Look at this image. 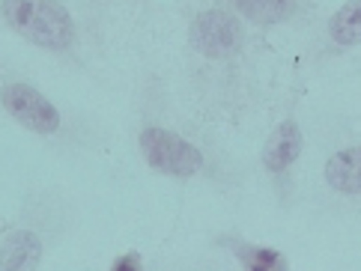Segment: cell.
I'll list each match as a JSON object with an SVG mask.
<instances>
[{"mask_svg": "<svg viewBox=\"0 0 361 271\" xmlns=\"http://www.w3.org/2000/svg\"><path fill=\"white\" fill-rule=\"evenodd\" d=\"M137 146H140L144 161L164 176L188 179L203 170V152L183 134L171 132V128L147 125L137 137Z\"/></svg>", "mask_w": 361, "mask_h": 271, "instance_id": "cell-2", "label": "cell"}, {"mask_svg": "<svg viewBox=\"0 0 361 271\" xmlns=\"http://www.w3.org/2000/svg\"><path fill=\"white\" fill-rule=\"evenodd\" d=\"M114 271H140V256L137 253H126L114 263Z\"/></svg>", "mask_w": 361, "mask_h": 271, "instance_id": "cell-11", "label": "cell"}, {"mask_svg": "<svg viewBox=\"0 0 361 271\" xmlns=\"http://www.w3.org/2000/svg\"><path fill=\"white\" fill-rule=\"evenodd\" d=\"M236 9L239 15H245L254 24H278L293 15L295 4H290V0H239Z\"/></svg>", "mask_w": 361, "mask_h": 271, "instance_id": "cell-10", "label": "cell"}, {"mask_svg": "<svg viewBox=\"0 0 361 271\" xmlns=\"http://www.w3.org/2000/svg\"><path fill=\"white\" fill-rule=\"evenodd\" d=\"M45 241L36 229H12L0 244V271H36L42 263Z\"/></svg>", "mask_w": 361, "mask_h": 271, "instance_id": "cell-7", "label": "cell"}, {"mask_svg": "<svg viewBox=\"0 0 361 271\" xmlns=\"http://www.w3.org/2000/svg\"><path fill=\"white\" fill-rule=\"evenodd\" d=\"M329 42L334 48H353L361 45V4L341 6L334 15L329 18Z\"/></svg>", "mask_w": 361, "mask_h": 271, "instance_id": "cell-9", "label": "cell"}, {"mask_svg": "<svg viewBox=\"0 0 361 271\" xmlns=\"http://www.w3.org/2000/svg\"><path fill=\"white\" fill-rule=\"evenodd\" d=\"M0 105L6 108L12 120L36 134H57L60 132V111L30 84H24V81L6 84L4 93H0Z\"/></svg>", "mask_w": 361, "mask_h": 271, "instance_id": "cell-3", "label": "cell"}, {"mask_svg": "<svg viewBox=\"0 0 361 271\" xmlns=\"http://www.w3.org/2000/svg\"><path fill=\"white\" fill-rule=\"evenodd\" d=\"M191 45L206 57H230L245 45V30L236 15L224 9H206L191 21Z\"/></svg>", "mask_w": 361, "mask_h": 271, "instance_id": "cell-4", "label": "cell"}, {"mask_svg": "<svg viewBox=\"0 0 361 271\" xmlns=\"http://www.w3.org/2000/svg\"><path fill=\"white\" fill-rule=\"evenodd\" d=\"M305 146V137H302V128L295 120H283L272 134H269L266 146H263V167L272 176H287L290 167L299 161Z\"/></svg>", "mask_w": 361, "mask_h": 271, "instance_id": "cell-6", "label": "cell"}, {"mask_svg": "<svg viewBox=\"0 0 361 271\" xmlns=\"http://www.w3.org/2000/svg\"><path fill=\"white\" fill-rule=\"evenodd\" d=\"M224 244L236 253V260L248 271H290L287 256L272 248H260V244H251L242 239H224Z\"/></svg>", "mask_w": 361, "mask_h": 271, "instance_id": "cell-8", "label": "cell"}, {"mask_svg": "<svg viewBox=\"0 0 361 271\" xmlns=\"http://www.w3.org/2000/svg\"><path fill=\"white\" fill-rule=\"evenodd\" d=\"M322 179L338 197L361 200V144L331 152L326 167H322Z\"/></svg>", "mask_w": 361, "mask_h": 271, "instance_id": "cell-5", "label": "cell"}, {"mask_svg": "<svg viewBox=\"0 0 361 271\" xmlns=\"http://www.w3.org/2000/svg\"><path fill=\"white\" fill-rule=\"evenodd\" d=\"M6 24L16 33H21L27 42L48 48V51H66L75 45V21L60 4H45V0H6L4 6Z\"/></svg>", "mask_w": 361, "mask_h": 271, "instance_id": "cell-1", "label": "cell"}]
</instances>
